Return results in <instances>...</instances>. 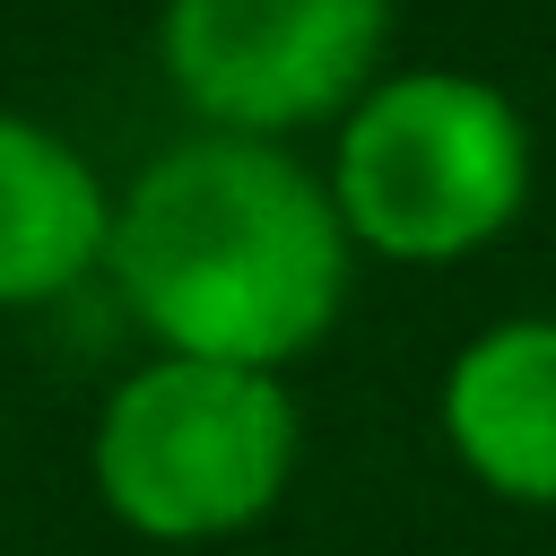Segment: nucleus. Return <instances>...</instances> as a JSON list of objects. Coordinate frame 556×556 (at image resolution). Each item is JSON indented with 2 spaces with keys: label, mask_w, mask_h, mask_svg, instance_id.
I'll list each match as a JSON object with an SVG mask.
<instances>
[{
  "label": "nucleus",
  "mask_w": 556,
  "mask_h": 556,
  "mask_svg": "<svg viewBox=\"0 0 556 556\" xmlns=\"http://www.w3.org/2000/svg\"><path fill=\"white\" fill-rule=\"evenodd\" d=\"M348 226L278 139L191 130L113 191L104 269L156 356L287 374L348 313Z\"/></svg>",
  "instance_id": "obj_1"
},
{
  "label": "nucleus",
  "mask_w": 556,
  "mask_h": 556,
  "mask_svg": "<svg viewBox=\"0 0 556 556\" xmlns=\"http://www.w3.org/2000/svg\"><path fill=\"white\" fill-rule=\"evenodd\" d=\"M330 208L382 261H469L530 208V122L469 70H391L339 122Z\"/></svg>",
  "instance_id": "obj_2"
},
{
  "label": "nucleus",
  "mask_w": 556,
  "mask_h": 556,
  "mask_svg": "<svg viewBox=\"0 0 556 556\" xmlns=\"http://www.w3.org/2000/svg\"><path fill=\"white\" fill-rule=\"evenodd\" d=\"M96 495L122 530L191 547L252 530L295 478V400L278 374L148 356L113 382L87 443Z\"/></svg>",
  "instance_id": "obj_3"
},
{
  "label": "nucleus",
  "mask_w": 556,
  "mask_h": 556,
  "mask_svg": "<svg viewBox=\"0 0 556 556\" xmlns=\"http://www.w3.org/2000/svg\"><path fill=\"white\" fill-rule=\"evenodd\" d=\"M391 0H165L156 61L200 130L287 139L304 122H348L382 78Z\"/></svg>",
  "instance_id": "obj_4"
},
{
  "label": "nucleus",
  "mask_w": 556,
  "mask_h": 556,
  "mask_svg": "<svg viewBox=\"0 0 556 556\" xmlns=\"http://www.w3.org/2000/svg\"><path fill=\"white\" fill-rule=\"evenodd\" d=\"M443 443L504 504H556V313H513L443 365Z\"/></svg>",
  "instance_id": "obj_5"
},
{
  "label": "nucleus",
  "mask_w": 556,
  "mask_h": 556,
  "mask_svg": "<svg viewBox=\"0 0 556 556\" xmlns=\"http://www.w3.org/2000/svg\"><path fill=\"white\" fill-rule=\"evenodd\" d=\"M113 191L104 174L35 113H0V313L70 295L104 269Z\"/></svg>",
  "instance_id": "obj_6"
}]
</instances>
